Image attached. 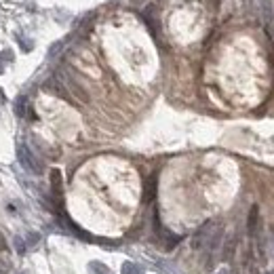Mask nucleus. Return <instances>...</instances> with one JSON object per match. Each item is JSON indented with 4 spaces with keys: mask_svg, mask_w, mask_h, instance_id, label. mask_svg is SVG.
Returning <instances> with one entry per match:
<instances>
[{
    "mask_svg": "<svg viewBox=\"0 0 274 274\" xmlns=\"http://www.w3.org/2000/svg\"><path fill=\"white\" fill-rule=\"evenodd\" d=\"M17 156H19V162H22V167L26 171H30V173H34V175H40L43 173V165H40V160L30 152L28 146L24 144H19L17 146Z\"/></svg>",
    "mask_w": 274,
    "mask_h": 274,
    "instance_id": "f03ea898",
    "label": "nucleus"
},
{
    "mask_svg": "<svg viewBox=\"0 0 274 274\" xmlns=\"http://www.w3.org/2000/svg\"><path fill=\"white\" fill-rule=\"evenodd\" d=\"M154 228H156V234H158V236H162V240H165V249H173V247L177 245V242L181 240L177 234H171L169 230L162 228V226L158 224V217H154Z\"/></svg>",
    "mask_w": 274,
    "mask_h": 274,
    "instance_id": "7ed1b4c3",
    "label": "nucleus"
},
{
    "mask_svg": "<svg viewBox=\"0 0 274 274\" xmlns=\"http://www.w3.org/2000/svg\"><path fill=\"white\" fill-rule=\"evenodd\" d=\"M156 266H158V270L162 272V274H179L177 270H175V266L171 261H167V259H156Z\"/></svg>",
    "mask_w": 274,
    "mask_h": 274,
    "instance_id": "1a4fd4ad",
    "label": "nucleus"
},
{
    "mask_svg": "<svg viewBox=\"0 0 274 274\" xmlns=\"http://www.w3.org/2000/svg\"><path fill=\"white\" fill-rule=\"evenodd\" d=\"M28 242H26V247H36L38 245V240H40V236L36 234V232H28Z\"/></svg>",
    "mask_w": 274,
    "mask_h": 274,
    "instance_id": "f8f14e48",
    "label": "nucleus"
},
{
    "mask_svg": "<svg viewBox=\"0 0 274 274\" xmlns=\"http://www.w3.org/2000/svg\"><path fill=\"white\" fill-rule=\"evenodd\" d=\"M270 253H272V257H274V228L270 230Z\"/></svg>",
    "mask_w": 274,
    "mask_h": 274,
    "instance_id": "f3484780",
    "label": "nucleus"
},
{
    "mask_svg": "<svg viewBox=\"0 0 274 274\" xmlns=\"http://www.w3.org/2000/svg\"><path fill=\"white\" fill-rule=\"evenodd\" d=\"M5 249H7V240L3 234H0V251H5Z\"/></svg>",
    "mask_w": 274,
    "mask_h": 274,
    "instance_id": "a211bd4d",
    "label": "nucleus"
},
{
    "mask_svg": "<svg viewBox=\"0 0 274 274\" xmlns=\"http://www.w3.org/2000/svg\"><path fill=\"white\" fill-rule=\"evenodd\" d=\"M268 274H274V272H268Z\"/></svg>",
    "mask_w": 274,
    "mask_h": 274,
    "instance_id": "aec40b11",
    "label": "nucleus"
},
{
    "mask_svg": "<svg viewBox=\"0 0 274 274\" xmlns=\"http://www.w3.org/2000/svg\"><path fill=\"white\" fill-rule=\"evenodd\" d=\"M154 196H156V175H152L146 181V188H144V202H150Z\"/></svg>",
    "mask_w": 274,
    "mask_h": 274,
    "instance_id": "0eeeda50",
    "label": "nucleus"
},
{
    "mask_svg": "<svg viewBox=\"0 0 274 274\" xmlns=\"http://www.w3.org/2000/svg\"><path fill=\"white\" fill-rule=\"evenodd\" d=\"M15 245H17V251H19V253H24V251H26L24 240H22V238H15Z\"/></svg>",
    "mask_w": 274,
    "mask_h": 274,
    "instance_id": "dca6fc26",
    "label": "nucleus"
},
{
    "mask_svg": "<svg viewBox=\"0 0 274 274\" xmlns=\"http://www.w3.org/2000/svg\"><path fill=\"white\" fill-rule=\"evenodd\" d=\"M64 45H66V43H64V40H59V43H55L53 47H51V51H49V57H55V55L59 53V51H62V49H64Z\"/></svg>",
    "mask_w": 274,
    "mask_h": 274,
    "instance_id": "2eb2a0df",
    "label": "nucleus"
},
{
    "mask_svg": "<svg viewBox=\"0 0 274 274\" xmlns=\"http://www.w3.org/2000/svg\"><path fill=\"white\" fill-rule=\"evenodd\" d=\"M64 80H66V85H68L70 89H72V93H74L80 101H85V104H89V93L85 91V87H80V85L76 83V80H74L72 76H66Z\"/></svg>",
    "mask_w": 274,
    "mask_h": 274,
    "instance_id": "20e7f679",
    "label": "nucleus"
},
{
    "mask_svg": "<svg viewBox=\"0 0 274 274\" xmlns=\"http://www.w3.org/2000/svg\"><path fill=\"white\" fill-rule=\"evenodd\" d=\"M215 274H234V272H232L230 268H221V270H217Z\"/></svg>",
    "mask_w": 274,
    "mask_h": 274,
    "instance_id": "6ab92c4d",
    "label": "nucleus"
},
{
    "mask_svg": "<svg viewBox=\"0 0 274 274\" xmlns=\"http://www.w3.org/2000/svg\"><path fill=\"white\" fill-rule=\"evenodd\" d=\"M62 186H64V181H62V171H59V169H53V171H51V188H53L55 198L62 196Z\"/></svg>",
    "mask_w": 274,
    "mask_h": 274,
    "instance_id": "423d86ee",
    "label": "nucleus"
},
{
    "mask_svg": "<svg viewBox=\"0 0 274 274\" xmlns=\"http://www.w3.org/2000/svg\"><path fill=\"white\" fill-rule=\"evenodd\" d=\"M261 11H263V22H270V0H261Z\"/></svg>",
    "mask_w": 274,
    "mask_h": 274,
    "instance_id": "ddd939ff",
    "label": "nucleus"
},
{
    "mask_svg": "<svg viewBox=\"0 0 274 274\" xmlns=\"http://www.w3.org/2000/svg\"><path fill=\"white\" fill-rule=\"evenodd\" d=\"M89 274H110V270H108L106 263H101V261L93 259V261L89 263Z\"/></svg>",
    "mask_w": 274,
    "mask_h": 274,
    "instance_id": "9d476101",
    "label": "nucleus"
},
{
    "mask_svg": "<svg viewBox=\"0 0 274 274\" xmlns=\"http://www.w3.org/2000/svg\"><path fill=\"white\" fill-rule=\"evenodd\" d=\"M249 234L251 236H257L259 234V209L257 205H253L251 211H249Z\"/></svg>",
    "mask_w": 274,
    "mask_h": 274,
    "instance_id": "39448f33",
    "label": "nucleus"
},
{
    "mask_svg": "<svg viewBox=\"0 0 274 274\" xmlns=\"http://www.w3.org/2000/svg\"><path fill=\"white\" fill-rule=\"evenodd\" d=\"M24 101H26L24 95H19L17 101H15V112H17V116H24Z\"/></svg>",
    "mask_w": 274,
    "mask_h": 274,
    "instance_id": "4468645a",
    "label": "nucleus"
},
{
    "mask_svg": "<svg viewBox=\"0 0 274 274\" xmlns=\"http://www.w3.org/2000/svg\"><path fill=\"white\" fill-rule=\"evenodd\" d=\"M66 224H68V228H70V230H72V234H74V236H78V238H83V240H97V238H93V236H91V234H87V232H85L83 228H80V226H76V224H74V221H70V219H66Z\"/></svg>",
    "mask_w": 274,
    "mask_h": 274,
    "instance_id": "6e6552de",
    "label": "nucleus"
},
{
    "mask_svg": "<svg viewBox=\"0 0 274 274\" xmlns=\"http://www.w3.org/2000/svg\"><path fill=\"white\" fill-rule=\"evenodd\" d=\"M120 272H123V274H144V268H141L139 263H135V261H125Z\"/></svg>",
    "mask_w": 274,
    "mask_h": 274,
    "instance_id": "9b49d317",
    "label": "nucleus"
},
{
    "mask_svg": "<svg viewBox=\"0 0 274 274\" xmlns=\"http://www.w3.org/2000/svg\"><path fill=\"white\" fill-rule=\"evenodd\" d=\"M219 232H221V224L217 219L205 221V224L194 232V236H192V249H194V251H205Z\"/></svg>",
    "mask_w": 274,
    "mask_h": 274,
    "instance_id": "f257e3e1",
    "label": "nucleus"
}]
</instances>
